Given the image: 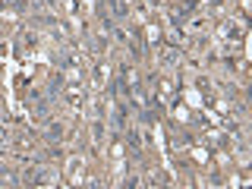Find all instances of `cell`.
<instances>
[{
    "instance_id": "cell-1",
    "label": "cell",
    "mask_w": 252,
    "mask_h": 189,
    "mask_svg": "<svg viewBox=\"0 0 252 189\" xmlns=\"http://www.w3.org/2000/svg\"><path fill=\"white\" fill-rule=\"evenodd\" d=\"M183 63V51L177 44H158L155 47V66L158 73H177V66Z\"/></svg>"
},
{
    "instance_id": "cell-2",
    "label": "cell",
    "mask_w": 252,
    "mask_h": 189,
    "mask_svg": "<svg viewBox=\"0 0 252 189\" xmlns=\"http://www.w3.org/2000/svg\"><path fill=\"white\" fill-rule=\"evenodd\" d=\"M107 155H110V167H114V180L123 183V180H126V145H123V142H114Z\"/></svg>"
},
{
    "instance_id": "cell-3",
    "label": "cell",
    "mask_w": 252,
    "mask_h": 189,
    "mask_svg": "<svg viewBox=\"0 0 252 189\" xmlns=\"http://www.w3.org/2000/svg\"><path fill=\"white\" fill-rule=\"evenodd\" d=\"M82 173H85V158L82 155H69L66 158V167H63L66 183H82Z\"/></svg>"
},
{
    "instance_id": "cell-4",
    "label": "cell",
    "mask_w": 252,
    "mask_h": 189,
    "mask_svg": "<svg viewBox=\"0 0 252 189\" xmlns=\"http://www.w3.org/2000/svg\"><path fill=\"white\" fill-rule=\"evenodd\" d=\"M110 73H114V69H110V63H107V60H98V63H94V69H92V89H94V92L107 89L110 79H114Z\"/></svg>"
},
{
    "instance_id": "cell-5",
    "label": "cell",
    "mask_w": 252,
    "mask_h": 189,
    "mask_svg": "<svg viewBox=\"0 0 252 189\" xmlns=\"http://www.w3.org/2000/svg\"><path fill=\"white\" fill-rule=\"evenodd\" d=\"M41 136L44 142H60L63 136H66V126H63V120H41Z\"/></svg>"
},
{
    "instance_id": "cell-6",
    "label": "cell",
    "mask_w": 252,
    "mask_h": 189,
    "mask_svg": "<svg viewBox=\"0 0 252 189\" xmlns=\"http://www.w3.org/2000/svg\"><path fill=\"white\" fill-rule=\"evenodd\" d=\"M13 60V41L0 38V63H10Z\"/></svg>"
}]
</instances>
